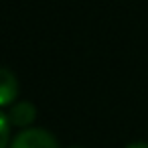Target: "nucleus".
Here are the masks:
<instances>
[{"instance_id":"f257e3e1","label":"nucleus","mask_w":148,"mask_h":148,"mask_svg":"<svg viewBox=\"0 0 148 148\" xmlns=\"http://www.w3.org/2000/svg\"><path fill=\"white\" fill-rule=\"evenodd\" d=\"M10 148H59L55 136L43 128H25L14 136Z\"/></svg>"},{"instance_id":"f03ea898","label":"nucleus","mask_w":148,"mask_h":148,"mask_svg":"<svg viewBox=\"0 0 148 148\" xmlns=\"http://www.w3.org/2000/svg\"><path fill=\"white\" fill-rule=\"evenodd\" d=\"M18 95V79L16 75L6 69V67H0V108L10 106Z\"/></svg>"},{"instance_id":"7ed1b4c3","label":"nucleus","mask_w":148,"mask_h":148,"mask_svg":"<svg viewBox=\"0 0 148 148\" xmlns=\"http://www.w3.org/2000/svg\"><path fill=\"white\" fill-rule=\"evenodd\" d=\"M35 118H37V108L31 101H16L8 112V120L16 128H29L35 122Z\"/></svg>"},{"instance_id":"20e7f679","label":"nucleus","mask_w":148,"mask_h":148,"mask_svg":"<svg viewBox=\"0 0 148 148\" xmlns=\"http://www.w3.org/2000/svg\"><path fill=\"white\" fill-rule=\"evenodd\" d=\"M10 120L0 112V148H10Z\"/></svg>"},{"instance_id":"39448f33","label":"nucleus","mask_w":148,"mask_h":148,"mask_svg":"<svg viewBox=\"0 0 148 148\" xmlns=\"http://www.w3.org/2000/svg\"><path fill=\"white\" fill-rule=\"evenodd\" d=\"M126 148H148V142H134V144H128Z\"/></svg>"},{"instance_id":"423d86ee","label":"nucleus","mask_w":148,"mask_h":148,"mask_svg":"<svg viewBox=\"0 0 148 148\" xmlns=\"http://www.w3.org/2000/svg\"><path fill=\"white\" fill-rule=\"evenodd\" d=\"M69 148H83V146H69Z\"/></svg>"}]
</instances>
